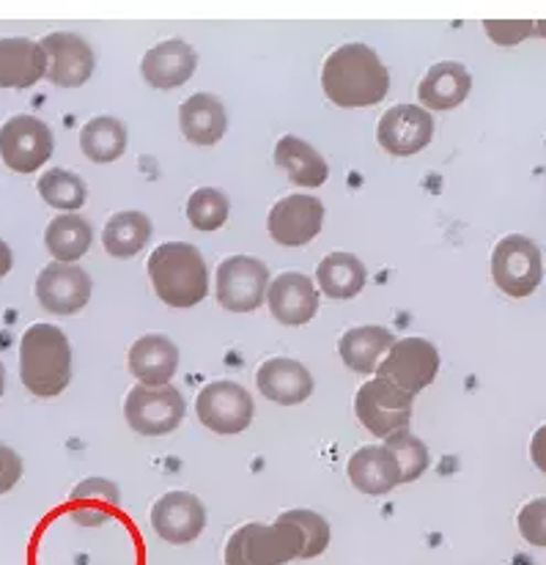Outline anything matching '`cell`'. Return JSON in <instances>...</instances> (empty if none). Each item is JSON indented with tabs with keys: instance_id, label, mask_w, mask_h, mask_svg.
<instances>
[{
	"instance_id": "obj_1",
	"label": "cell",
	"mask_w": 546,
	"mask_h": 565,
	"mask_svg": "<svg viewBox=\"0 0 546 565\" xmlns=\"http://www.w3.org/2000/svg\"><path fill=\"white\" fill-rule=\"evenodd\" d=\"M322 88L338 107H371L390 92V72L368 44H343L324 61Z\"/></svg>"
},
{
	"instance_id": "obj_2",
	"label": "cell",
	"mask_w": 546,
	"mask_h": 565,
	"mask_svg": "<svg viewBox=\"0 0 546 565\" xmlns=\"http://www.w3.org/2000/svg\"><path fill=\"white\" fill-rule=\"evenodd\" d=\"M157 297L171 308H195L210 294V269L204 253L190 242H165L146 264Z\"/></svg>"
},
{
	"instance_id": "obj_3",
	"label": "cell",
	"mask_w": 546,
	"mask_h": 565,
	"mask_svg": "<svg viewBox=\"0 0 546 565\" xmlns=\"http://www.w3.org/2000/svg\"><path fill=\"white\" fill-rule=\"evenodd\" d=\"M20 379L36 398H55L72 382V347L55 324L28 327L20 341Z\"/></svg>"
},
{
	"instance_id": "obj_4",
	"label": "cell",
	"mask_w": 546,
	"mask_h": 565,
	"mask_svg": "<svg viewBox=\"0 0 546 565\" xmlns=\"http://www.w3.org/2000/svg\"><path fill=\"white\" fill-rule=\"evenodd\" d=\"M306 561V530L291 511L272 524H242L225 544V565H286Z\"/></svg>"
},
{
	"instance_id": "obj_5",
	"label": "cell",
	"mask_w": 546,
	"mask_h": 565,
	"mask_svg": "<svg viewBox=\"0 0 546 565\" xmlns=\"http://www.w3.org/2000/svg\"><path fill=\"white\" fill-rule=\"evenodd\" d=\"M415 395L404 393L387 379H368L354 395V415L368 434L387 439L398 431H407L413 423Z\"/></svg>"
},
{
	"instance_id": "obj_6",
	"label": "cell",
	"mask_w": 546,
	"mask_h": 565,
	"mask_svg": "<svg viewBox=\"0 0 546 565\" xmlns=\"http://www.w3.org/2000/svg\"><path fill=\"white\" fill-rule=\"evenodd\" d=\"M184 415H188V401L173 384H162V387L138 384L124 398V417L140 437L173 434L184 423Z\"/></svg>"
},
{
	"instance_id": "obj_7",
	"label": "cell",
	"mask_w": 546,
	"mask_h": 565,
	"mask_svg": "<svg viewBox=\"0 0 546 565\" xmlns=\"http://www.w3.org/2000/svg\"><path fill=\"white\" fill-rule=\"evenodd\" d=\"M492 278L508 297H531L544 280V258L536 242L522 234L503 236L492 250Z\"/></svg>"
},
{
	"instance_id": "obj_8",
	"label": "cell",
	"mask_w": 546,
	"mask_h": 565,
	"mask_svg": "<svg viewBox=\"0 0 546 565\" xmlns=\"http://www.w3.org/2000/svg\"><path fill=\"white\" fill-rule=\"evenodd\" d=\"M269 269L261 258L231 256L223 258L215 275L217 302L231 313H253L267 302Z\"/></svg>"
},
{
	"instance_id": "obj_9",
	"label": "cell",
	"mask_w": 546,
	"mask_h": 565,
	"mask_svg": "<svg viewBox=\"0 0 546 565\" xmlns=\"http://www.w3.org/2000/svg\"><path fill=\"white\" fill-rule=\"evenodd\" d=\"M55 151V138L53 129L36 116H11L9 121L0 127V160L6 162V168L14 173H33L42 166H47V160Z\"/></svg>"
},
{
	"instance_id": "obj_10",
	"label": "cell",
	"mask_w": 546,
	"mask_h": 565,
	"mask_svg": "<svg viewBox=\"0 0 546 565\" xmlns=\"http://www.w3.org/2000/svg\"><path fill=\"white\" fill-rule=\"evenodd\" d=\"M195 415L210 431L234 437V434H242L250 426L253 415H256V404H253V395L242 384L217 379V382H210L204 390H199Z\"/></svg>"
},
{
	"instance_id": "obj_11",
	"label": "cell",
	"mask_w": 546,
	"mask_h": 565,
	"mask_svg": "<svg viewBox=\"0 0 546 565\" xmlns=\"http://www.w3.org/2000/svg\"><path fill=\"white\" fill-rule=\"evenodd\" d=\"M439 374V352L426 338H402L390 347L385 360L376 369V376L387 379L398 390L418 395L429 387Z\"/></svg>"
},
{
	"instance_id": "obj_12",
	"label": "cell",
	"mask_w": 546,
	"mask_h": 565,
	"mask_svg": "<svg viewBox=\"0 0 546 565\" xmlns=\"http://www.w3.org/2000/svg\"><path fill=\"white\" fill-rule=\"evenodd\" d=\"M44 58H47V77L53 86L58 88H81L92 81L94 70H97V58H94L92 44L83 36L69 31H55L39 42Z\"/></svg>"
},
{
	"instance_id": "obj_13",
	"label": "cell",
	"mask_w": 546,
	"mask_h": 565,
	"mask_svg": "<svg viewBox=\"0 0 546 565\" xmlns=\"http://www.w3.org/2000/svg\"><path fill=\"white\" fill-rule=\"evenodd\" d=\"M324 225V203L317 195L297 192L280 198L267 220L269 236L283 247L311 245Z\"/></svg>"
},
{
	"instance_id": "obj_14",
	"label": "cell",
	"mask_w": 546,
	"mask_h": 565,
	"mask_svg": "<svg viewBox=\"0 0 546 565\" xmlns=\"http://www.w3.org/2000/svg\"><path fill=\"white\" fill-rule=\"evenodd\" d=\"M151 527L168 544H193L206 530V508L193 491H168L151 505Z\"/></svg>"
},
{
	"instance_id": "obj_15",
	"label": "cell",
	"mask_w": 546,
	"mask_h": 565,
	"mask_svg": "<svg viewBox=\"0 0 546 565\" xmlns=\"http://www.w3.org/2000/svg\"><path fill=\"white\" fill-rule=\"evenodd\" d=\"M435 138V118L420 105H396L376 124V140L390 157H413Z\"/></svg>"
},
{
	"instance_id": "obj_16",
	"label": "cell",
	"mask_w": 546,
	"mask_h": 565,
	"mask_svg": "<svg viewBox=\"0 0 546 565\" xmlns=\"http://www.w3.org/2000/svg\"><path fill=\"white\" fill-rule=\"evenodd\" d=\"M94 282L77 264H47L36 278V299L47 313L75 316L92 299Z\"/></svg>"
},
{
	"instance_id": "obj_17",
	"label": "cell",
	"mask_w": 546,
	"mask_h": 565,
	"mask_svg": "<svg viewBox=\"0 0 546 565\" xmlns=\"http://www.w3.org/2000/svg\"><path fill=\"white\" fill-rule=\"evenodd\" d=\"M267 305L275 321L286 327H302L319 313L322 294L317 282L302 273H283L275 280H269Z\"/></svg>"
},
{
	"instance_id": "obj_18",
	"label": "cell",
	"mask_w": 546,
	"mask_h": 565,
	"mask_svg": "<svg viewBox=\"0 0 546 565\" xmlns=\"http://www.w3.org/2000/svg\"><path fill=\"white\" fill-rule=\"evenodd\" d=\"M199 70V53L184 39H165L154 44L140 61V75L151 88L171 92L184 86Z\"/></svg>"
},
{
	"instance_id": "obj_19",
	"label": "cell",
	"mask_w": 546,
	"mask_h": 565,
	"mask_svg": "<svg viewBox=\"0 0 546 565\" xmlns=\"http://www.w3.org/2000/svg\"><path fill=\"white\" fill-rule=\"evenodd\" d=\"M256 387L267 401H275L280 406H297L311 398L317 382L300 360L269 358L258 369Z\"/></svg>"
},
{
	"instance_id": "obj_20",
	"label": "cell",
	"mask_w": 546,
	"mask_h": 565,
	"mask_svg": "<svg viewBox=\"0 0 546 565\" xmlns=\"http://www.w3.org/2000/svg\"><path fill=\"white\" fill-rule=\"evenodd\" d=\"M127 369L146 387L171 384L179 371V347L168 335L149 332L129 347Z\"/></svg>"
},
{
	"instance_id": "obj_21",
	"label": "cell",
	"mask_w": 546,
	"mask_h": 565,
	"mask_svg": "<svg viewBox=\"0 0 546 565\" xmlns=\"http://www.w3.org/2000/svg\"><path fill=\"white\" fill-rule=\"evenodd\" d=\"M349 483L368 497H382L402 483V470L385 445H363L349 456Z\"/></svg>"
},
{
	"instance_id": "obj_22",
	"label": "cell",
	"mask_w": 546,
	"mask_h": 565,
	"mask_svg": "<svg viewBox=\"0 0 546 565\" xmlns=\"http://www.w3.org/2000/svg\"><path fill=\"white\" fill-rule=\"evenodd\" d=\"M179 127L193 146H215L228 132V113L215 94H193L179 107Z\"/></svg>"
},
{
	"instance_id": "obj_23",
	"label": "cell",
	"mask_w": 546,
	"mask_h": 565,
	"mask_svg": "<svg viewBox=\"0 0 546 565\" xmlns=\"http://www.w3.org/2000/svg\"><path fill=\"white\" fill-rule=\"evenodd\" d=\"M472 92V75L459 61H439L426 72L418 86V99L424 110H453L464 105Z\"/></svg>"
},
{
	"instance_id": "obj_24",
	"label": "cell",
	"mask_w": 546,
	"mask_h": 565,
	"mask_svg": "<svg viewBox=\"0 0 546 565\" xmlns=\"http://www.w3.org/2000/svg\"><path fill=\"white\" fill-rule=\"evenodd\" d=\"M393 343H396V335L387 327L363 324L343 332L341 341H338V354H341L346 369H352L354 374L368 376L376 374Z\"/></svg>"
},
{
	"instance_id": "obj_25",
	"label": "cell",
	"mask_w": 546,
	"mask_h": 565,
	"mask_svg": "<svg viewBox=\"0 0 546 565\" xmlns=\"http://www.w3.org/2000/svg\"><path fill=\"white\" fill-rule=\"evenodd\" d=\"M47 72L39 42L25 36L0 39V88H31Z\"/></svg>"
},
{
	"instance_id": "obj_26",
	"label": "cell",
	"mask_w": 546,
	"mask_h": 565,
	"mask_svg": "<svg viewBox=\"0 0 546 565\" xmlns=\"http://www.w3.org/2000/svg\"><path fill=\"white\" fill-rule=\"evenodd\" d=\"M275 166L297 184V188L317 190L328 182L330 166L311 143H306L302 138L295 135H286L275 146Z\"/></svg>"
},
{
	"instance_id": "obj_27",
	"label": "cell",
	"mask_w": 546,
	"mask_h": 565,
	"mask_svg": "<svg viewBox=\"0 0 546 565\" xmlns=\"http://www.w3.org/2000/svg\"><path fill=\"white\" fill-rule=\"evenodd\" d=\"M368 282V269L354 253H330L319 262L317 288L332 302H346L357 297Z\"/></svg>"
},
{
	"instance_id": "obj_28",
	"label": "cell",
	"mask_w": 546,
	"mask_h": 565,
	"mask_svg": "<svg viewBox=\"0 0 546 565\" xmlns=\"http://www.w3.org/2000/svg\"><path fill=\"white\" fill-rule=\"evenodd\" d=\"M121 508V491L108 478H86L72 489L69 511L86 527L105 524Z\"/></svg>"
},
{
	"instance_id": "obj_29",
	"label": "cell",
	"mask_w": 546,
	"mask_h": 565,
	"mask_svg": "<svg viewBox=\"0 0 546 565\" xmlns=\"http://www.w3.org/2000/svg\"><path fill=\"white\" fill-rule=\"evenodd\" d=\"M94 228L86 217L81 214H58L47 223L44 231V245L47 253L58 264H75L92 250Z\"/></svg>"
},
{
	"instance_id": "obj_30",
	"label": "cell",
	"mask_w": 546,
	"mask_h": 565,
	"mask_svg": "<svg viewBox=\"0 0 546 565\" xmlns=\"http://www.w3.org/2000/svg\"><path fill=\"white\" fill-rule=\"evenodd\" d=\"M151 239V220L143 212H118L105 223L103 245L113 258H135Z\"/></svg>"
},
{
	"instance_id": "obj_31",
	"label": "cell",
	"mask_w": 546,
	"mask_h": 565,
	"mask_svg": "<svg viewBox=\"0 0 546 565\" xmlns=\"http://www.w3.org/2000/svg\"><path fill=\"white\" fill-rule=\"evenodd\" d=\"M81 149L92 162L108 166L121 160L127 151V127L116 116H97L83 127Z\"/></svg>"
},
{
	"instance_id": "obj_32",
	"label": "cell",
	"mask_w": 546,
	"mask_h": 565,
	"mask_svg": "<svg viewBox=\"0 0 546 565\" xmlns=\"http://www.w3.org/2000/svg\"><path fill=\"white\" fill-rule=\"evenodd\" d=\"M39 195L47 206L58 209V212H77L83 203L88 201V188L77 173L66 171V168H53L39 177L36 184Z\"/></svg>"
},
{
	"instance_id": "obj_33",
	"label": "cell",
	"mask_w": 546,
	"mask_h": 565,
	"mask_svg": "<svg viewBox=\"0 0 546 565\" xmlns=\"http://www.w3.org/2000/svg\"><path fill=\"white\" fill-rule=\"evenodd\" d=\"M228 195L217 188H199L188 201V220L195 231H220L228 223Z\"/></svg>"
},
{
	"instance_id": "obj_34",
	"label": "cell",
	"mask_w": 546,
	"mask_h": 565,
	"mask_svg": "<svg viewBox=\"0 0 546 565\" xmlns=\"http://www.w3.org/2000/svg\"><path fill=\"white\" fill-rule=\"evenodd\" d=\"M385 448L390 450L398 470H402V483H413V480H418L420 475L429 470L431 465L429 448H426L424 439L415 437V434L409 431L393 434V437L385 439Z\"/></svg>"
},
{
	"instance_id": "obj_35",
	"label": "cell",
	"mask_w": 546,
	"mask_h": 565,
	"mask_svg": "<svg viewBox=\"0 0 546 565\" xmlns=\"http://www.w3.org/2000/svg\"><path fill=\"white\" fill-rule=\"evenodd\" d=\"M483 31L500 47H516L525 39H531L536 33V22L533 20H486L483 22Z\"/></svg>"
},
{
	"instance_id": "obj_36",
	"label": "cell",
	"mask_w": 546,
	"mask_h": 565,
	"mask_svg": "<svg viewBox=\"0 0 546 565\" xmlns=\"http://www.w3.org/2000/svg\"><path fill=\"white\" fill-rule=\"evenodd\" d=\"M516 524H520V533L527 544L546 546V497H536V500L527 502L516 516Z\"/></svg>"
},
{
	"instance_id": "obj_37",
	"label": "cell",
	"mask_w": 546,
	"mask_h": 565,
	"mask_svg": "<svg viewBox=\"0 0 546 565\" xmlns=\"http://www.w3.org/2000/svg\"><path fill=\"white\" fill-rule=\"evenodd\" d=\"M22 478V459L0 443V494L14 489Z\"/></svg>"
},
{
	"instance_id": "obj_38",
	"label": "cell",
	"mask_w": 546,
	"mask_h": 565,
	"mask_svg": "<svg viewBox=\"0 0 546 565\" xmlns=\"http://www.w3.org/2000/svg\"><path fill=\"white\" fill-rule=\"evenodd\" d=\"M531 459H533V465H536L538 470L546 475V423H544L542 428H538L536 434H533V439H531Z\"/></svg>"
},
{
	"instance_id": "obj_39",
	"label": "cell",
	"mask_w": 546,
	"mask_h": 565,
	"mask_svg": "<svg viewBox=\"0 0 546 565\" xmlns=\"http://www.w3.org/2000/svg\"><path fill=\"white\" fill-rule=\"evenodd\" d=\"M11 267H14V253H11V247L0 239V280L11 273Z\"/></svg>"
},
{
	"instance_id": "obj_40",
	"label": "cell",
	"mask_w": 546,
	"mask_h": 565,
	"mask_svg": "<svg viewBox=\"0 0 546 565\" xmlns=\"http://www.w3.org/2000/svg\"><path fill=\"white\" fill-rule=\"evenodd\" d=\"M3 390H6V369L3 363H0V398H3Z\"/></svg>"
},
{
	"instance_id": "obj_41",
	"label": "cell",
	"mask_w": 546,
	"mask_h": 565,
	"mask_svg": "<svg viewBox=\"0 0 546 565\" xmlns=\"http://www.w3.org/2000/svg\"><path fill=\"white\" fill-rule=\"evenodd\" d=\"M536 33H542V36L546 39V20H542V22H536Z\"/></svg>"
}]
</instances>
